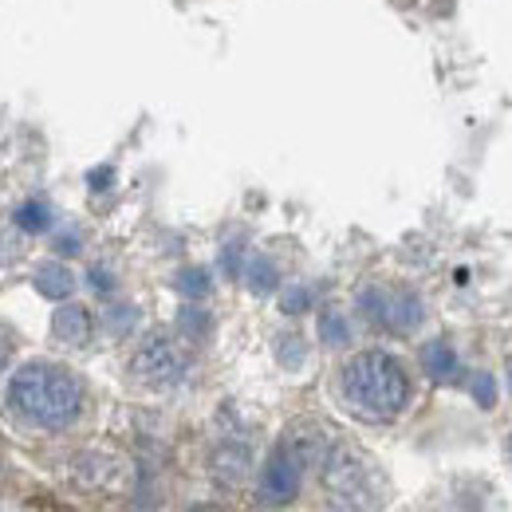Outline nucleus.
<instances>
[{"instance_id":"nucleus-1","label":"nucleus","mask_w":512,"mask_h":512,"mask_svg":"<svg viewBox=\"0 0 512 512\" xmlns=\"http://www.w3.org/2000/svg\"><path fill=\"white\" fill-rule=\"evenodd\" d=\"M4 406L16 422L32 430H67L83 410V383L48 359H32L20 371H12Z\"/></svg>"},{"instance_id":"nucleus-2","label":"nucleus","mask_w":512,"mask_h":512,"mask_svg":"<svg viewBox=\"0 0 512 512\" xmlns=\"http://www.w3.org/2000/svg\"><path fill=\"white\" fill-rule=\"evenodd\" d=\"M339 398L359 422L386 426L410 406V375L390 351H359L339 371Z\"/></svg>"},{"instance_id":"nucleus-3","label":"nucleus","mask_w":512,"mask_h":512,"mask_svg":"<svg viewBox=\"0 0 512 512\" xmlns=\"http://www.w3.org/2000/svg\"><path fill=\"white\" fill-rule=\"evenodd\" d=\"M323 493L343 512H375L383 505V477L359 449L335 442L323 453Z\"/></svg>"},{"instance_id":"nucleus-4","label":"nucleus","mask_w":512,"mask_h":512,"mask_svg":"<svg viewBox=\"0 0 512 512\" xmlns=\"http://www.w3.org/2000/svg\"><path fill=\"white\" fill-rule=\"evenodd\" d=\"M312 453H316V438H304L300 430L284 434V442L272 449V457L264 461L260 493L272 505H288L300 493V477H304V465L312 461Z\"/></svg>"},{"instance_id":"nucleus-5","label":"nucleus","mask_w":512,"mask_h":512,"mask_svg":"<svg viewBox=\"0 0 512 512\" xmlns=\"http://www.w3.org/2000/svg\"><path fill=\"white\" fill-rule=\"evenodd\" d=\"M130 375H134V383L150 386V390H174V386L186 383V375H190V355H186V347L178 339L150 335L134 351Z\"/></svg>"},{"instance_id":"nucleus-6","label":"nucleus","mask_w":512,"mask_h":512,"mask_svg":"<svg viewBox=\"0 0 512 512\" xmlns=\"http://www.w3.org/2000/svg\"><path fill=\"white\" fill-rule=\"evenodd\" d=\"M359 312L371 327H379L386 335H410L426 316L422 300L410 288H383V284L359 292Z\"/></svg>"},{"instance_id":"nucleus-7","label":"nucleus","mask_w":512,"mask_h":512,"mask_svg":"<svg viewBox=\"0 0 512 512\" xmlns=\"http://www.w3.org/2000/svg\"><path fill=\"white\" fill-rule=\"evenodd\" d=\"M95 335V320L83 304H60L56 316H52V339L64 343V347H87Z\"/></svg>"},{"instance_id":"nucleus-8","label":"nucleus","mask_w":512,"mask_h":512,"mask_svg":"<svg viewBox=\"0 0 512 512\" xmlns=\"http://www.w3.org/2000/svg\"><path fill=\"white\" fill-rule=\"evenodd\" d=\"M32 280H36V292L44 300H56V304L71 300V292H75V276H71V268H67L64 260H44Z\"/></svg>"},{"instance_id":"nucleus-9","label":"nucleus","mask_w":512,"mask_h":512,"mask_svg":"<svg viewBox=\"0 0 512 512\" xmlns=\"http://www.w3.org/2000/svg\"><path fill=\"white\" fill-rule=\"evenodd\" d=\"M422 367H426V375L434 379V383H449V379H457L461 375V363H457V351L442 343V339H434V343H426L422 347Z\"/></svg>"},{"instance_id":"nucleus-10","label":"nucleus","mask_w":512,"mask_h":512,"mask_svg":"<svg viewBox=\"0 0 512 512\" xmlns=\"http://www.w3.org/2000/svg\"><path fill=\"white\" fill-rule=\"evenodd\" d=\"M12 221L20 233H48L52 229V205L44 197H28L24 205H16Z\"/></svg>"},{"instance_id":"nucleus-11","label":"nucleus","mask_w":512,"mask_h":512,"mask_svg":"<svg viewBox=\"0 0 512 512\" xmlns=\"http://www.w3.org/2000/svg\"><path fill=\"white\" fill-rule=\"evenodd\" d=\"M213 465H217V473H221L225 481H237V477L249 469V449L245 446H221V453L213 457Z\"/></svg>"},{"instance_id":"nucleus-12","label":"nucleus","mask_w":512,"mask_h":512,"mask_svg":"<svg viewBox=\"0 0 512 512\" xmlns=\"http://www.w3.org/2000/svg\"><path fill=\"white\" fill-rule=\"evenodd\" d=\"M245 280H249V288L253 292H272L276 288V268H272V260H264V256H253L249 264H245V272H241Z\"/></svg>"},{"instance_id":"nucleus-13","label":"nucleus","mask_w":512,"mask_h":512,"mask_svg":"<svg viewBox=\"0 0 512 512\" xmlns=\"http://www.w3.org/2000/svg\"><path fill=\"white\" fill-rule=\"evenodd\" d=\"M320 339L327 343V347H343V343H351V327H347V320H343L339 312H323Z\"/></svg>"},{"instance_id":"nucleus-14","label":"nucleus","mask_w":512,"mask_h":512,"mask_svg":"<svg viewBox=\"0 0 512 512\" xmlns=\"http://www.w3.org/2000/svg\"><path fill=\"white\" fill-rule=\"evenodd\" d=\"M178 292L197 304V300H205L209 296V272H201V268H186L182 276H178Z\"/></svg>"},{"instance_id":"nucleus-15","label":"nucleus","mask_w":512,"mask_h":512,"mask_svg":"<svg viewBox=\"0 0 512 512\" xmlns=\"http://www.w3.org/2000/svg\"><path fill=\"white\" fill-rule=\"evenodd\" d=\"M178 327H182V335H186V339L197 343V339H205V335H209V316H205L197 304H186V308H182V316H178Z\"/></svg>"},{"instance_id":"nucleus-16","label":"nucleus","mask_w":512,"mask_h":512,"mask_svg":"<svg viewBox=\"0 0 512 512\" xmlns=\"http://www.w3.org/2000/svg\"><path fill=\"white\" fill-rule=\"evenodd\" d=\"M304 355H308V347H304L300 335H280V339H276V359H280L284 367H300Z\"/></svg>"},{"instance_id":"nucleus-17","label":"nucleus","mask_w":512,"mask_h":512,"mask_svg":"<svg viewBox=\"0 0 512 512\" xmlns=\"http://www.w3.org/2000/svg\"><path fill=\"white\" fill-rule=\"evenodd\" d=\"M312 308V292L308 288H288L284 292V312L288 316H300V312H308Z\"/></svg>"},{"instance_id":"nucleus-18","label":"nucleus","mask_w":512,"mask_h":512,"mask_svg":"<svg viewBox=\"0 0 512 512\" xmlns=\"http://www.w3.org/2000/svg\"><path fill=\"white\" fill-rule=\"evenodd\" d=\"M469 390H473V398H477L481 406H493L497 383H493V375H473V379H469Z\"/></svg>"},{"instance_id":"nucleus-19","label":"nucleus","mask_w":512,"mask_h":512,"mask_svg":"<svg viewBox=\"0 0 512 512\" xmlns=\"http://www.w3.org/2000/svg\"><path fill=\"white\" fill-rule=\"evenodd\" d=\"M87 284H91L99 296H111V292H115V280H111V272H107L103 264H95V268L87 272Z\"/></svg>"},{"instance_id":"nucleus-20","label":"nucleus","mask_w":512,"mask_h":512,"mask_svg":"<svg viewBox=\"0 0 512 512\" xmlns=\"http://www.w3.org/2000/svg\"><path fill=\"white\" fill-rule=\"evenodd\" d=\"M56 249H60L64 256H75L79 249H83V241H79V233H75V229H64V233L56 237Z\"/></svg>"},{"instance_id":"nucleus-21","label":"nucleus","mask_w":512,"mask_h":512,"mask_svg":"<svg viewBox=\"0 0 512 512\" xmlns=\"http://www.w3.org/2000/svg\"><path fill=\"white\" fill-rule=\"evenodd\" d=\"M130 323H134V308H111V327H115V335H123Z\"/></svg>"},{"instance_id":"nucleus-22","label":"nucleus","mask_w":512,"mask_h":512,"mask_svg":"<svg viewBox=\"0 0 512 512\" xmlns=\"http://www.w3.org/2000/svg\"><path fill=\"white\" fill-rule=\"evenodd\" d=\"M8 359H12V335L0 327V371L8 367Z\"/></svg>"},{"instance_id":"nucleus-23","label":"nucleus","mask_w":512,"mask_h":512,"mask_svg":"<svg viewBox=\"0 0 512 512\" xmlns=\"http://www.w3.org/2000/svg\"><path fill=\"white\" fill-rule=\"evenodd\" d=\"M111 186V170H95L91 174V190H107Z\"/></svg>"},{"instance_id":"nucleus-24","label":"nucleus","mask_w":512,"mask_h":512,"mask_svg":"<svg viewBox=\"0 0 512 512\" xmlns=\"http://www.w3.org/2000/svg\"><path fill=\"white\" fill-rule=\"evenodd\" d=\"M509 453H512V438H509Z\"/></svg>"}]
</instances>
